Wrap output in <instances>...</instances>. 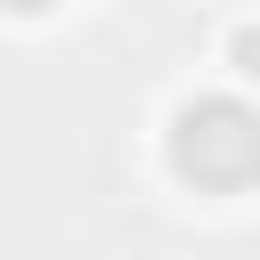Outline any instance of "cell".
<instances>
[{
    "instance_id": "obj_1",
    "label": "cell",
    "mask_w": 260,
    "mask_h": 260,
    "mask_svg": "<svg viewBox=\"0 0 260 260\" xmlns=\"http://www.w3.org/2000/svg\"><path fill=\"white\" fill-rule=\"evenodd\" d=\"M171 171L187 187L236 195L260 179V106L244 98H187L171 114Z\"/></svg>"
},
{
    "instance_id": "obj_2",
    "label": "cell",
    "mask_w": 260,
    "mask_h": 260,
    "mask_svg": "<svg viewBox=\"0 0 260 260\" xmlns=\"http://www.w3.org/2000/svg\"><path fill=\"white\" fill-rule=\"evenodd\" d=\"M228 73L236 81H260V24H236L228 32Z\"/></svg>"
},
{
    "instance_id": "obj_3",
    "label": "cell",
    "mask_w": 260,
    "mask_h": 260,
    "mask_svg": "<svg viewBox=\"0 0 260 260\" xmlns=\"http://www.w3.org/2000/svg\"><path fill=\"white\" fill-rule=\"evenodd\" d=\"M0 8H49V0H0Z\"/></svg>"
}]
</instances>
